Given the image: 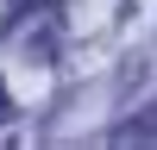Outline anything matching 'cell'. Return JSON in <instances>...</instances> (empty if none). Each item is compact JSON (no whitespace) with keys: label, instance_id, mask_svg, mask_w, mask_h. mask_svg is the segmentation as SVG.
Instances as JSON below:
<instances>
[{"label":"cell","instance_id":"6da1fadb","mask_svg":"<svg viewBox=\"0 0 157 150\" xmlns=\"http://www.w3.org/2000/svg\"><path fill=\"white\" fill-rule=\"evenodd\" d=\"M113 144H157V100H151V106H138L132 119L113 125Z\"/></svg>","mask_w":157,"mask_h":150}]
</instances>
